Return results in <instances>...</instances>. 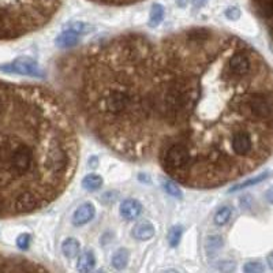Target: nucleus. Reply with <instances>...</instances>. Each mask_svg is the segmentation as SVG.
I'll return each mask as SVG.
<instances>
[{"mask_svg":"<svg viewBox=\"0 0 273 273\" xmlns=\"http://www.w3.org/2000/svg\"><path fill=\"white\" fill-rule=\"evenodd\" d=\"M183 229L182 227H174L171 228L170 232H168V240H170L171 246H177L181 240V236H182Z\"/></svg>","mask_w":273,"mask_h":273,"instance_id":"6ab92c4d","label":"nucleus"},{"mask_svg":"<svg viewBox=\"0 0 273 273\" xmlns=\"http://www.w3.org/2000/svg\"><path fill=\"white\" fill-rule=\"evenodd\" d=\"M82 186L88 191H96L102 186V178L97 174H91L82 179Z\"/></svg>","mask_w":273,"mask_h":273,"instance_id":"f8f14e48","label":"nucleus"},{"mask_svg":"<svg viewBox=\"0 0 273 273\" xmlns=\"http://www.w3.org/2000/svg\"><path fill=\"white\" fill-rule=\"evenodd\" d=\"M141 212H142V205L136 199H125L120 205V215L126 220H134L141 215Z\"/></svg>","mask_w":273,"mask_h":273,"instance_id":"6e6552de","label":"nucleus"},{"mask_svg":"<svg viewBox=\"0 0 273 273\" xmlns=\"http://www.w3.org/2000/svg\"><path fill=\"white\" fill-rule=\"evenodd\" d=\"M57 67L66 100L102 145L182 186L220 187L273 154V70L233 34L126 32Z\"/></svg>","mask_w":273,"mask_h":273,"instance_id":"f257e3e1","label":"nucleus"},{"mask_svg":"<svg viewBox=\"0 0 273 273\" xmlns=\"http://www.w3.org/2000/svg\"><path fill=\"white\" fill-rule=\"evenodd\" d=\"M29 243H30V236H29L28 233H22L17 240L18 247L22 249V250H26V249H28Z\"/></svg>","mask_w":273,"mask_h":273,"instance_id":"412c9836","label":"nucleus"},{"mask_svg":"<svg viewBox=\"0 0 273 273\" xmlns=\"http://www.w3.org/2000/svg\"><path fill=\"white\" fill-rule=\"evenodd\" d=\"M226 14H227V17L229 18V19H238L239 15H240L239 10L238 8H235V7H233V8H228Z\"/></svg>","mask_w":273,"mask_h":273,"instance_id":"4be33fe9","label":"nucleus"},{"mask_svg":"<svg viewBox=\"0 0 273 273\" xmlns=\"http://www.w3.org/2000/svg\"><path fill=\"white\" fill-rule=\"evenodd\" d=\"M163 186H164L165 191L170 194V195H172V197H175V198H182V190H181V187H179V183L175 182L174 179H171V178H168L167 181H164L163 182Z\"/></svg>","mask_w":273,"mask_h":273,"instance_id":"dca6fc26","label":"nucleus"},{"mask_svg":"<svg viewBox=\"0 0 273 273\" xmlns=\"http://www.w3.org/2000/svg\"><path fill=\"white\" fill-rule=\"evenodd\" d=\"M91 1L102 4V6H129V4L139 3L142 0H91Z\"/></svg>","mask_w":273,"mask_h":273,"instance_id":"a211bd4d","label":"nucleus"},{"mask_svg":"<svg viewBox=\"0 0 273 273\" xmlns=\"http://www.w3.org/2000/svg\"><path fill=\"white\" fill-rule=\"evenodd\" d=\"M96 215V209L91 202H86V204L81 205L80 208L74 212V216H73V223L74 226H85L91 222V219Z\"/></svg>","mask_w":273,"mask_h":273,"instance_id":"0eeeda50","label":"nucleus"},{"mask_svg":"<svg viewBox=\"0 0 273 273\" xmlns=\"http://www.w3.org/2000/svg\"><path fill=\"white\" fill-rule=\"evenodd\" d=\"M44 268L37 267L32 262L17 258H8L0 254V271H43Z\"/></svg>","mask_w":273,"mask_h":273,"instance_id":"423d86ee","label":"nucleus"},{"mask_svg":"<svg viewBox=\"0 0 273 273\" xmlns=\"http://www.w3.org/2000/svg\"><path fill=\"white\" fill-rule=\"evenodd\" d=\"M80 136L64 100L43 86L0 80V217L40 211L74 179Z\"/></svg>","mask_w":273,"mask_h":273,"instance_id":"f03ea898","label":"nucleus"},{"mask_svg":"<svg viewBox=\"0 0 273 273\" xmlns=\"http://www.w3.org/2000/svg\"><path fill=\"white\" fill-rule=\"evenodd\" d=\"M164 18V7L161 4H153L150 10V17H149V26L156 28Z\"/></svg>","mask_w":273,"mask_h":273,"instance_id":"4468645a","label":"nucleus"},{"mask_svg":"<svg viewBox=\"0 0 273 273\" xmlns=\"http://www.w3.org/2000/svg\"><path fill=\"white\" fill-rule=\"evenodd\" d=\"M231 216H232L231 208L229 206H223L215 215V223H216L217 226H224V224H227L229 222Z\"/></svg>","mask_w":273,"mask_h":273,"instance_id":"f3484780","label":"nucleus"},{"mask_svg":"<svg viewBox=\"0 0 273 273\" xmlns=\"http://www.w3.org/2000/svg\"><path fill=\"white\" fill-rule=\"evenodd\" d=\"M0 71L19 75H32V77H41L43 75L40 66L30 57H18L14 62L0 66Z\"/></svg>","mask_w":273,"mask_h":273,"instance_id":"20e7f679","label":"nucleus"},{"mask_svg":"<svg viewBox=\"0 0 273 273\" xmlns=\"http://www.w3.org/2000/svg\"><path fill=\"white\" fill-rule=\"evenodd\" d=\"M154 227L149 222L138 223L133 229V236L138 240H149L153 238Z\"/></svg>","mask_w":273,"mask_h":273,"instance_id":"1a4fd4ad","label":"nucleus"},{"mask_svg":"<svg viewBox=\"0 0 273 273\" xmlns=\"http://www.w3.org/2000/svg\"><path fill=\"white\" fill-rule=\"evenodd\" d=\"M267 261H268V265H269V268H271V269L273 271V251L271 253V254H269V256H268Z\"/></svg>","mask_w":273,"mask_h":273,"instance_id":"5701e85b","label":"nucleus"},{"mask_svg":"<svg viewBox=\"0 0 273 273\" xmlns=\"http://www.w3.org/2000/svg\"><path fill=\"white\" fill-rule=\"evenodd\" d=\"M85 29H88L84 23H77L75 26H71L68 30H64L56 39V46L60 48H71L78 44L81 36L85 34Z\"/></svg>","mask_w":273,"mask_h":273,"instance_id":"39448f33","label":"nucleus"},{"mask_svg":"<svg viewBox=\"0 0 273 273\" xmlns=\"http://www.w3.org/2000/svg\"><path fill=\"white\" fill-rule=\"evenodd\" d=\"M205 1H206V0H193L194 6H195V7H201L202 4H204Z\"/></svg>","mask_w":273,"mask_h":273,"instance_id":"b1692460","label":"nucleus"},{"mask_svg":"<svg viewBox=\"0 0 273 273\" xmlns=\"http://www.w3.org/2000/svg\"><path fill=\"white\" fill-rule=\"evenodd\" d=\"M81 250V245L80 242L74 238H68L63 242L62 245V251L64 256L67 258H74L80 254Z\"/></svg>","mask_w":273,"mask_h":273,"instance_id":"9b49d317","label":"nucleus"},{"mask_svg":"<svg viewBox=\"0 0 273 273\" xmlns=\"http://www.w3.org/2000/svg\"><path fill=\"white\" fill-rule=\"evenodd\" d=\"M96 267V257L91 251H84L78 258L77 269L80 272H91Z\"/></svg>","mask_w":273,"mask_h":273,"instance_id":"9d476101","label":"nucleus"},{"mask_svg":"<svg viewBox=\"0 0 273 273\" xmlns=\"http://www.w3.org/2000/svg\"><path fill=\"white\" fill-rule=\"evenodd\" d=\"M62 0H0V41L19 39L44 28Z\"/></svg>","mask_w":273,"mask_h":273,"instance_id":"7ed1b4c3","label":"nucleus"},{"mask_svg":"<svg viewBox=\"0 0 273 273\" xmlns=\"http://www.w3.org/2000/svg\"><path fill=\"white\" fill-rule=\"evenodd\" d=\"M130 260V254L126 249H120L114 254L112 257V265H114L116 269H123V268L127 267V262Z\"/></svg>","mask_w":273,"mask_h":273,"instance_id":"ddd939ff","label":"nucleus"},{"mask_svg":"<svg viewBox=\"0 0 273 273\" xmlns=\"http://www.w3.org/2000/svg\"><path fill=\"white\" fill-rule=\"evenodd\" d=\"M243 271L246 273H261L264 272V265L261 262H247L243 267Z\"/></svg>","mask_w":273,"mask_h":273,"instance_id":"aec40b11","label":"nucleus"},{"mask_svg":"<svg viewBox=\"0 0 273 273\" xmlns=\"http://www.w3.org/2000/svg\"><path fill=\"white\" fill-rule=\"evenodd\" d=\"M269 175H271V172H268V171H267V172H264V174L258 175V177L251 178V179H249V181H246V182H243V183H240V184L235 186V187H231V188H229V191L232 193V191H239V190H242V188L254 186V184H257V183L264 182L265 179H268V178H269Z\"/></svg>","mask_w":273,"mask_h":273,"instance_id":"2eb2a0df","label":"nucleus"}]
</instances>
